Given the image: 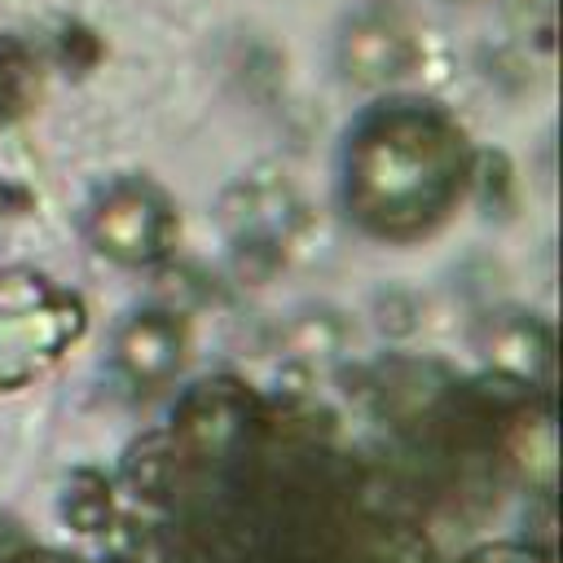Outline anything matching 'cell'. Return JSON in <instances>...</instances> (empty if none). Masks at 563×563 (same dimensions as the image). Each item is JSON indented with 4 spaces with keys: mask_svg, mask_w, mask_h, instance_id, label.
Here are the masks:
<instances>
[{
    "mask_svg": "<svg viewBox=\"0 0 563 563\" xmlns=\"http://www.w3.org/2000/svg\"><path fill=\"white\" fill-rule=\"evenodd\" d=\"M462 136L427 110L369 119L347 154V207L374 233H418L444 216L462 189Z\"/></svg>",
    "mask_w": 563,
    "mask_h": 563,
    "instance_id": "1",
    "label": "cell"
},
{
    "mask_svg": "<svg viewBox=\"0 0 563 563\" xmlns=\"http://www.w3.org/2000/svg\"><path fill=\"white\" fill-rule=\"evenodd\" d=\"M79 308L35 273H0V387L35 378L75 339Z\"/></svg>",
    "mask_w": 563,
    "mask_h": 563,
    "instance_id": "2",
    "label": "cell"
},
{
    "mask_svg": "<svg viewBox=\"0 0 563 563\" xmlns=\"http://www.w3.org/2000/svg\"><path fill=\"white\" fill-rule=\"evenodd\" d=\"M88 238L114 264H150L167 238V207L150 185H114L92 207Z\"/></svg>",
    "mask_w": 563,
    "mask_h": 563,
    "instance_id": "3",
    "label": "cell"
},
{
    "mask_svg": "<svg viewBox=\"0 0 563 563\" xmlns=\"http://www.w3.org/2000/svg\"><path fill=\"white\" fill-rule=\"evenodd\" d=\"M413 66V35L400 13L365 9L339 35V70L361 88H383Z\"/></svg>",
    "mask_w": 563,
    "mask_h": 563,
    "instance_id": "4",
    "label": "cell"
},
{
    "mask_svg": "<svg viewBox=\"0 0 563 563\" xmlns=\"http://www.w3.org/2000/svg\"><path fill=\"white\" fill-rule=\"evenodd\" d=\"M180 352H185L180 325H176L172 317H163V312L132 317V321L119 330V343H114L119 369H123L136 387H158V383H167V378L180 369Z\"/></svg>",
    "mask_w": 563,
    "mask_h": 563,
    "instance_id": "5",
    "label": "cell"
},
{
    "mask_svg": "<svg viewBox=\"0 0 563 563\" xmlns=\"http://www.w3.org/2000/svg\"><path fill=\"white\" fill-rule=\"evenodd\" d=\"M488 356H493L501 369H510V374H537V369L545 365V356H550V343H545V334H541L532 321H523V317H501V321H493V330H488Z\"/></svg>",
    "mask_w": 563,
    "mask_h": 563,
    "instance_id": "6",
    "label": "cell"
},
{
    "mask_svg": "<svg viewBox=\"0 0 563 563\" xmlns=\"http://www.w3.org/2000/svg\"><path fill=\"white\" fill-rule=\"evenodd\" d=\"M462 563H545V559L523 550V545H493V550H479V554H471Z\"/></svg>",
    "mask_w": 563,
    "mask_h": 563,
    "instance_id": "7",
    "label": "cell"
}]
</instances>
